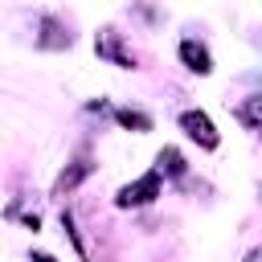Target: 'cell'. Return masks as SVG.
I'll return each mask as SVG.
<instances>
[{"mask_svg": "<svg viewBox=\"0 0 262 262\" xmlns=\"http://www.w3.org/2000/svg\"><path fill=\"white\" fill-rule=\"evenodd\" d=\"M180 127H184L201 147H217V131H213L209 115H201V111H184V115H180Z\"/></svg>", "mask_w": 262, "mask_h": 262, "instance_id": "6da1fadb", "label": "cell"}, {"mask_svg": "<svg viewBox=\"0 0 262 262\" xmlns=\"http://www.w3.org/2000/svg\"><path fill=\"white\" fill-rule=\"evenodd\" d=\"M156 192H160V176L147 172L143 180H135V184H127V188L119 192V205H123V209H131V205H147Z\"/></svg>", "mask_w": 262, "mask_h": 262, "instance_id": "7a4b0ae2", "label": "cell"}, {"mask_svg": "<svg viewBox=\"0 0 262 262\" xmlns=\"http://www.w3.org/2000/svg\"><path fill=\"white\" fill-rule=\"evenodd\" d=\"M180 57H184V66H188V70H196V74H209V70H213V61H209L205 45H196V41H184V45H180Z\"/></svg>", "mask_w": 262, "mask_h": 262, "instance_id": "3957f363", "label": "cell"}, {"mask_svg": "<svg viewBox=\"0 0 262 262\" xmlns=\"http://www.w3.org/2000/svg\"><path fill=\"white\" fill-rule=\"evenodd\" d=\"M98 53H106V57H115L119 66H131V57H127V53L119 49V41H115L111 33H106V37H98Z\"/></svg>", "mask_w": 262, "mask_h": 262, "instance_id": "277c9868", "label": "cell"}, {"mask_svg": "<svg viewBox=\"0 0 262 262\" xmlns=\"http://www.w3.org/2000/svg\"><path fill=\"white\" fill-rule=\"evenodd\" d=\"M119 123H123V127H131V131H151V119H147V115H139V111H119Z\"/></svg>", "mask_w": 262, "mask_h": 262, "instance_id": "5b68a950", "label": "cell"}, {"mask_svg": "<svg viewBox=\"0 0 262 262\" xmlns=\"http://www.w3.org/2000/svg\"><path fill=\"white\" fill-rule=\"evenodd\" d=\"M160 164H164L172 176H180V172H184V156H180L176 147H164V151H160Z\"/></svg>", "mask_w": 262, "mask_h": 262, "instance_id": "8992f818", "label": "cell"}, {"mask_svg": "<svg viewBox=\"0 0 262 262\" xmlns=\"http://www.w3.org/2000/svg\"><path fill=\"white\" fill-rule=\"evenodd\" d=\"M82 176H86V164H74L70 172H61V180H57V192H70V188H74Z\"/></svg>", "mask_w": 262, "mask_h": 262, "instance_id": "52a82bcc", "label": "cell"}, {"mask_svg": "<svg viewBox=\"0 0 262 262\" xmlns=\"http://www.w3.org/2000/svg\"><path fill=\"white\" fill-rule=\"evenodd\" d=\"M242 119H246V123H250V127H254V123H258V98H250V106H246V111H242Z\"/></svg>", "mask_w": 262, "mask_h": 262, "instance_id": "ba28073f", "label": "cell"}, {"mask_svg": "<svg viewBox=\"0 0 262 262\" xmlns=\"http://www.w3.org/2000/svg\"><path fill=\"white\" fill-rule=\"evenodd\" d=\"M33 262H57V258H49V254H33Z\"/></svg>", "mask_w": 262, "mask_h": 262, "instance_id": "9c48e42d", "label": "cell"}]
</instances>
